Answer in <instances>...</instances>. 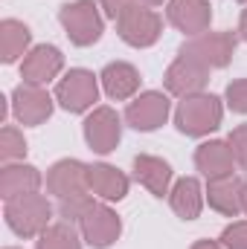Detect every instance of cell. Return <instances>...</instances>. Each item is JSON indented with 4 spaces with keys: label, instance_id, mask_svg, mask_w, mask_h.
<instances>
[{
    "label": "cell",
    "instance_id": "cell-1",
    "mask_svg": "<svg viewBox=\"0 0 247 249\" xmlns=\"http://www.w3.org/2000/svg\"><path fill=\"white\" fill-rule=\"evenodd\" d=\"M6 226L18 238H38L44 235L53 223V203L44 194H23L15 200H6Z\"/></svg>",
    "mask_w": 247,
    "mask_h": 249
},
{
    "label": "cell",
    "instance_id": "cell-2",
    "mask_svg": "<svg viewBox=\"0 0 247 249\" xmlns=\"http://www.w3.org/2000/svg\"><path fill=\"white\" fill-rule=\"evenodd\" d=\"M221 119H224V105L212 93L186 96L175 110V127L186 136H206L221 127Z\"/></svg>",
    "mask_w": 247,
    "mask_h": 249
},
{
    "label": "cell",
    "instance_id": "cell-3",
    "mask_svg": "<svg viewBox=\"0 0 247 249\" xmlns=\"http://www.w3.org/2000/svg\"><path fill=\"white\" fill-rule=\"evenodd\" d=\"M59 20H62L67 38L76 47H93L102 38V15L96 9L93 0H70L59 9Z\"/></svg>",
    "mask_w": 247,
    "mask_h": 249
},
{
    "label": "cell",
    "instance_id": "cell-4",
    "mask_svg": "<svg viewBox=\"0 0 247 249\" xmlns=\"http://www.w3.org/2000/svg\"><path fill=\"white\" fill-rule=\"evenodd\" d=\"M236 47H239V38L233 32H204V35L189 38L178 50V55L204 64L206 70H221L233 61Z\"/></svg>",
    "mask_w": 247,
    "mask_h": 249
},
{
    "label": "cell",
    "instance_id": "cell-5",
    "mask_svg": "<svg viewBox=\"0 0 247 249\" xmlns=\"http://www.w3.org/2000/svg\"><path fill=\"white\" fill-rule=\"evenodd\" d=\"M117 32L128 47H137V50H145V47H154L163 35V18L143 6V3H134L131 9H125L123 15L117 18Z\"/></svg>",
    "mask_w": 247,
    "mask_h": 249
},
{
    "label": "cell",
    "instance_id": "cell-6",
    "mask_svg": "<svg viewBox=\"0 0 247 249\" xmlns=\"http://www.w3.org/2000/svg\"><path fill=\"white\" fill-rule=\"evenodd\" d=\"M56 102L67 113H84L99 102V81L90 70H70L56 87Z\"/></svg>",
    "mask_w": 247,
    "mask_h": 249
},
{
    "label": "cell",
    "instance_id": "cell-7",
    "mask_svg": "<svg viewBox=\"0 0 247 249\" xmlns=\"http://www.w3.org/2000/svg\"><path fill=\"white\" fill-rule=\"evenodd\" d=\"M79 229H82V238H84L87 247L108 249L111 244L120 241V235H123V220H120V214H117L111 206L93 203V206L84 212V217L79 220Z\"/></svg>",
    "mask_w": 247,
    "mask_h": 249
},
{
    "label": "cell",
    "instance_id": "cell-8",
    "mask_svg": "<svg viewBox=\"0 0 247 249\" xmlns=\"http://www.w3.org/2000/svg\"><path fill=\"white\" fill-rule=\"evenodd\" d=\"M123 139V119L114 107H93V113L84 119V142L96 154H111L117 151Z\"/></svg>",
    "mask_w": 247,
    "mask_h": 249
},
{
    "label": "cell",
    "instance_id": "cell-9",
    "mask_svg": "<svg viewBox=\"0 0 247 249\" xmlns=\"http://www.w3.org/2000/svg\"><path fill=\"white\" fill-rule=\"evenodd\" d=\"M12 113L21 124H44L53 116V96L41 87V84H18L15 93H12Z\"/></svg>",
    "mask_w": 247,
    "mask_h": 249
},
{
    "label": "cell",
    "instance_id": "cell-10",
    "mask_svg": "<svg viewBox=\"0 0 247 249\" xmlns=\"http://www.w3.org/2000/svg\"><path fill=\"white\" fill-rule=\"evenodd\" d=\"M169 110H172V102L166 93H157V90H148V93H140L128 107H125V122L131 124L134 130H157L160 124H166L169 119Z\"/></svg>",
    "mask_w": 247,
    "mask_h": 249
},
{
    "label": "cell",
    "instance_id": "cell-11",
    "mask_svg": "<svg viewBox=\"0 0 247 249\" xmlns=\"http://www.w3.org/2000/svg\"><path fill=\"white\" fill-rule=\"evenodd\" d=\"M206 81H209V70H206L204 64L192 61V58H184V55H178V61L169 64V70H166V75H163L166 90H169L172 96H178V99L204 93Z\"/></svg>",
    "mask_w": 247,
    "mask_h": 249
},
{
    "label": "cell",
    "instance_id": "cell-12",
    "mask_svg": "<svg viewBox=\"0 0 247 249\" xmlns=\"http://www.w3.org/2000/svg\"><path fill=\"white\" fill-rule=\"evenodd\" d=\"M166 18L178 32H184L186 38H195V35H204L209 29L212 9L206 0H169Z\"/></svg>",
    "mask_w": 247,
    "mask_h": 249
},
{
    "label": "cell",
    "instance_id": "cell-13",
    "mask_svg": "<svg viewBox=\"0 0 247 249\" xmlns=\"http://www.w3.org/2000/svg\"><path fill=\"white\" fill-rule=\"evenodd\" d=\"M64 67V55L59 47L53 44H41V47H32L26 55H23V64H21V78L29 81V84H47L53 81Z\"/></svg>",
    "mask_w": 247,
    "mask_h": 249
},
{
    "label": "cell",
    "instance_id": "cell-14",
    "mask_svg": "<svg viewBox=\"0 0 247 249\" xmlns=\"http://www.w3.org/2000/svg\"><path fill=\"white\" fill-rule=\"evenodd\" d=\"M47 188L59 200L76 197V194H87L90 191L87 188V165L79 162V160H59L47 171Z\"/></svg>",
    "mask_w": 247,
    "mask_h": 249
},
{
    "label": "cell",
    "instance_id": "cell-15",
    "mask_svg": "<svg viewBox=\"0 0 247 249\" xmlns=\"http://www.w3.org/2000/svg\"><path fill=\"white\" fill-rule=\"evenodd\" d=\"M233 165H236V157H233V148L221 139H209L204 145H198L195 151V168L206 177V180H215V177H230L233 174Z\"/></svg>",
    "mask_w": 247,
    "mask_h": 249
},
{
    "label": "cell",
    "instance_id": "cell-16",
    "mask_svg": "<svg viewBox=\"0 0 247 249\" xmlns=\"http://www.w3.org/2000/svg\"><path fill=\"white\" fill-rule=\"evenodd\" d=\"M128 177H125L120 168L108 165V162H96V165H87V188L90 194L102 197L105 203H120L125 194H128Z\"/></svg>",
    "mask_w": 247,
    "mask_h": 249
},
{
    "label": "cell",
    "instance_id": "cell-17",
    "mask_svg": "<svg viewBox=\"0 0 247 249\" xmlns=\"http://www.w3.org/2000/svg\"><path fill=\"white\" fill-rule=\"evenodd\" d=\"M41 188V171L35 165H23V162H6L0 171V197L3 200H15L23 194H35Z\"/></svg>",
    "mask_w": 247,
    "mask_h": 249
},
{
    "label": "cell",
    "instance_id": "cell-18",
    "mask_svg": "<svg viewBox=\"0 0 247 249\" xmlns=\"http://www.w3.org/2000/svg\"><path fill=\"white\" fill-rule=\"evenodd\" d=\"M134 177L154 197H166L169 186H172V165L166 160H160V157L140 154V157H134Z\"/></svg>",
    "mask_w": 247,
    "mask_h": 249
},
{
    "label": "cell",
    "instance_id": "cell-19",
    "mask_svg": "<svg viewBox=\"0 0 247 249\" xmlns=\"http://www.w3.org/2000/svg\"><path fill=\"white\" fill-rule=\"evenodd\" d=\"M242 183L239 177H215V180H206V200L209 206L224 214V217H236L242 212Z\"/></svg>",
    "mask_w": 247,
    "mask_h": 249
},
{
    "label": "cell",
    "instance_id": "cell-20",
    "mask_svg": "<svg viewBox=\"0 0 247 249\" xmlns=\"http://www.w3.org/2000/svg\"><path fill=\"white\" fill-rule=\"evenodd\" d=\"M99 81H102L105 93H108L111 99H117V102L131 99V96L140 90V72H137L134 64H128V61H111L102 70Z\"/></svg>",
    "mask_w": 247,
    "mask_h": 249
},
{
    "label": "cell",
    "instance_id": "cell-21",
    "mask_svg": "<svg viewBox=\"0 0 247 249\" xmlns=\"http://www.w3.org/2000/svg\"><path fill=\"white\" fill-rule=\"evenodd\" d=\"M204 188L195 177H181L172 191H169V203H172V212L181 217V220H195L204 209Z\"/></svg>",
    "mask_w": 247,
    "mask_h": 249
},
{
    "label": "cell",
    "instance_id": "cell-22",
    "mask_svg": "<svg viewBox=\"0 0 247 249\" xmlns=\"http://www.w3.org/2000/svg\"><path fill=\"white\" fill-rule=\"evenodd\" d=\"M32 44V32L26 23L15 20V18H6L0 23V58L3 64H15L21 55H26Z\"/></svg>",
    "mask_w": 247,
    "mask_h": 249
},
{
    "label": "cell",
    "instance_id": "cell-23",
    "mask_svg": "<svg viewBox=\"0 0 247 249\" xmlns=\"http://www.w3.org/2000/svg\"><path fill=\"white\" fill-rule=\"evenodd\" d=\"M82 235L73 229V223H53L44 235H38L35 241V249H82Z\"/></svg>",
    "mask_w": 247,
    "mask_h": 249
},
{
    "label": "cell",
    "instance_id": "cell-24",
    "mask_svg": "<svg viewBox=\"0 0 247 249\" xmlns=\"http://www.w3.org/2000/svg\"><path fill=\"white\" fill-rule=\"evenodd\" d=\"M26 157V139L18 127L6 124L0 130V160L3 162H15V160H23Z\"/></svg>",
    "mask_w": 247,
    "mask_h": 249
},
{
    "label": "cell",
    "instance_id": "cell-25",
    "mask_svg": "<svg viewBox=\"0 0 247 249\" xmlns=\"http://www.w3.org/2000/svg\"><path fill=\"white\" fill-rule=\"evenodd\" d=\"M93 206V200L87 194H76V197H64L59 200V217H64L67 223H79L84 217V212Z\"/></svg>",
    "mask_w": 247,
    "mask_h": 249
},
{
    "label": "cell",
    "instance_id": "cell-26",
    "mask_svg": "<svg viewBox=\"0 0 247 249\" xmlns=\"http://www.w3.org/2000/svg\"><path fill=\"white\" fill-rule=\"evenodd\" d=\"M224 99H227V107L233 113H247V78L230 81L224 90Z\"/></svg>",
    "mask_w": 247,
    "mask_h": 249
},
{
    "label": "cell",
    "instance_id": "cell-27",
    "mask_svg": "<svg viewBox=\"0 0 247 249\" xmlns=\"http://www.w3.org/2000/svg\"><path fill=\"white\" fill-rule=\"evenodd\" d=\"M221 247L224 249H247V220H236L221 232Z\"/></svg>",
    "mask_w": 247,
    "mask_h": 249
},
{
    "label": "cell",
    "instance_id": "cell-28",
    "mask_svg": "<svg viewBox=\"0 0 247 249\" xmlns=\"http://www.w3.org/2000/svg\"><path fill=\"white\" fill-rule=\"evenodd\" d=\"M227 145L233 148L236 162H239V165L247 171V124H239V127H233V130H230Z\"/></svg>",
    "mask_w": 247,
    "mask_h": 249
},
{
    "label": "cell",
    "instance_id": "cell-29",
    "mask_svg": "<svg viewBox=\"0 0 247 249\" xmlns=\"http://www.w3.org/2000/svg\"><path fill=\"white\" fill-rule=\"evenodd\" d=\"M134 3H140V0H99V6L105 9V15H108V18H114V20L123 15L125 9H131Z\"/></svg>",
    "mask_w": 247,
    "mask_h": 249
},
{
    "label": "cell",
    "instance_id": "cell-30",
    "mask_svg": "<svg viewBox=\"0 0 247 249\" xmlns=\"http://www.w3.org/2000/svg\"><path fill=\"white\" fill-rule=\"evenodd\" d=\"M192 249H224L221 244H215V241H195Z\"/></svg>",
    "mask_w": 247,
    "mask_h": 249
},
{
    "label": "cell",
    "instance_id": "cell-31",
    "mask_svg": "<svg viewBox=\"0 0 247 249\" xmlns=\"http://www.w3.org/2000/svg\"><path fill=\"white\" fill-rule=\"evenodd\" d=\"M239 38L247 41V9L242 12V20H239Z\"/></svg>",
    "mask_w": 247,
    "mask_h": 249
},
{
    "label": "cell",
    "instance_id": "cell-32",
    "mask_svg": "<svg viewBox=\"0 0 247 249\" xmlns=\"http://www.w3.org/2000/svg\"><path fill=\"white\" fill-rule=\"evenodd\" d=\"M242 212L247 214V180L242 183Z\"/></svg>",
    "mask_w": 247,
    "mask_h": 249
},
{
    "label": "cell",
    "instance_id": "cell-33",
    "mask_svg": "<svg viewBox=\"0 0 247 249\" xmlns=\"http://www.w3.org/2000/svg\"><path fill=\"white\" fill-rule=\"evenodd\" d=\"M140 3H143V6H160L163 0H140Z\"/></svg>",
    "mask_w": 247,
    "mask_h": 249
},
{
    "label": "cell",
    "instance_id": "cell-34",
    "mask_svg": "<svg viewBox=\"0 0 247 249\" xmlns=\"http://www.w3.org/2000/svg\"><path fill=\"white\" fill-rule=\"evenodd\" d=\"M239 3H247V0H239Z\"/></svg>",
    "mask_w": 247,
    "mask_h": 249
},
{
    "label": "cell",
    "instance_id": "cell-35",
    "mask_svg": "<svg viewBox=\"0 0 247 249\" xmlns=\"http://www.w3.org/2000/svg\"><path fill=\"white\" fill-rule=\"evenodd\" d=\"M6 249H15V247H6Z\"/></svg>",
    "mask_w": 247,
    "mask_h": 249
}]
</instances>
